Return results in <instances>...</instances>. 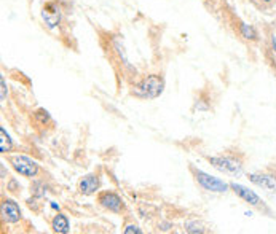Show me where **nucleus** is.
Returning a JSON list of instances; mask_svg holds the SVG:
<instances>
[{
    "instance_id": "nucleus-1",
    "label": "nucleus",
    "mask_w": 276,
    "mask_h": 234,
    "mask_svg": "<svg viewBox=\"0 0 276 234\" xmlns=\"http://www.w3.org/2000/svg\"><path fill=\"white\" fill-rule=\"evenodd\" d=\"M165 89V81L158 75H149L147 78L140 80L138 85H134L131 94L139 99H156L161 96Z\"/></svg>"
},
{
    "instance_id": "nucleus-2",
    "label": "nucleus",
    "mask_w": 276,
    "mask_h": 234,
    "mask_svg": "<svg viewBox=\"0 0 276 234\" xmlns=\"http://www.w3.org/2000/svg\"><path fill=\"white\" fill-rule=\"evenodd\" d=\"M190 171H191V174H193L195 180L198 182V185L203 189H206V191H211V193H225L230 188V185H228L227 182H224V180H221V178L206 174V172H203L200 169L190 167Z\"/></svg>"
},
{
    "instance_id": "nucleus-3",
    "label": "nucleus",
    "mask_w": 276,
    "mask_h": 234,
    "mask_svg": "<svg viewBox=\"0 0 276 234\" xmlns=\"http://www.w3.org/2000/svg\"><path fill=\"white\" fill-rule=\"evenodd\" d=\"M207 161L216 167L217 171L224 172V174L230 175H240L243 172V163L236 158V156H228V155H217V156H209Z\"/></svg>"
},
{
    "instance_id": "nucleus-4",
    "label": "nucleus",
    "mask_w": 276,
    "mask_h": 234,
    "mask_svg": "<svg viewBox=\"0 0 276 234\" xmlns=\"http://www.w3.org/2000/svg\"><path fill=\"white\" fill-rule=\"evenodd\" d=\"M10 164L13 166V169L18 172L22 177H35L38 172V166L34 159H31L29 156L24 155H11L10 158Z\"/></svg>"
},
{
    "instance_id": "nucleus-5",
    "label": "nucleus",
    "mask_w": 276,
    "mask_h": 234,
    "mask_svg": "<svg viewBox=\"0 0 276 234\" xmlns=\"http://www.w3.org/2000/svg\"><path fill=\"white\" fill-rule=\"evenodd\" d=\"M230 188L233 189V193L236 194V196L243 199L244 203H247L251 205V207H254V209L260 210V212H268V214H270V210L265 207L263 201L259 198V194L256 191H252V189H249L244 185H240V183H230Z\"/></svg>"
},
{
    "instance_id": "nucleus-6",
    "label": "nucleus",
    "mask_w": 276,
    "mask_h": 234,
    "mask_svg": "<svg viewBox=\"0 0 276 234\" xmlns=\"http://www.w3.org/2000/svg\"><path fill=\"white\" fill-rule=\"evenodd\" d=\"M98 201L104 209L110 210V212H115V214H120V212L123 210V207H125L121 198L118 196V194L112 193V191H103L98 196Z\"/></svg>"
},
{
    "instance_id": "nucleus-7",
    "label": "nucleus",
    "mask_w": 276,
    "mask_h": 234,
    "mask_svg": "<svg viewBox=\"0 0 276 234\" xmlns=\"http://www.w3.org/2000/svg\"><path fill=\"white\" fill-rule=\"evenodd\" d=\"M249 182L254 185L260 187L267 191H276V175L275 174H267V172H254V174L247 175Z\"/></svg>"
},
{
    "instance_id": "nucleus-8",
    "label": "nucleus",
    "mask_w": 276,
    "mask_h": 234,
    "mask_svg": "<svg viewBox=\"0 0 276 234\" xmlns=\"http://www.w3.org/2000/svg\"><path fill=\"white\" fill-rule=\"evenodd\" d=\"M2 218L7 223H16L21 218V209L13 199L2 201Z\"/></svg>"
},
{
    "instance_id": "nucleus-9",
    "label": "nucleus",
    "mask_w": 276,
    "mask_h": 234,
    "mask_svg": "<svg viewBox=\"0 0 276 234\" xmlns=\"http://www.w3.org/2000/svg\"><path fill=\"white\" fill-rule=\"evenodd\" d=\"M78 191L85 196H89V194H94L99 188V177L96 174H88L85 177H82L78 180Z\"/></svg>"
},
{
    "instance_id": "nucleus-10",
    "label": "nucleus",
    "mask_w": 276,
    "mask_h": 234,
    "mask_svg": "<svg viewBox=\"0 0 276 234\" xmlns=\"http://www.w3.org/2000/svg\"><path fill=\"white\" fill-rule=\"evenodd\" d=\"M52 228H53L54 233H59V234L69 233L70 225H69V218H67V215H64V214L56 215L53 218V221H52Z\"/></svg>"
},
{
    "instance_id": "nucleus-11",
    "label": "nucleus",
    "mask_w": 276,
    "mask_h": 234,
    "mask_svg": "<svg viewBox=\"0 0 276 234\" xmlns=\"http://www.w3.org/2000/svg\"><path fill=\"white\" fill-rule=\"evenodd\" d=\"M241 35L247 40H257V31L249 24H243L241 26Z\"/></svg>"
},
{
    "instance_id": "nucleus-12",
    "label": "nucleus",
    "mask_w": 276,
    "mask_h": 234,
    "mask_svg": "<svg viewBox=\"0 0 276 234\" xmlns=\"http://www.w3.org/2000/svg\"><path fill=\"white\" fill-rule=\"evenodd\" d=\"M0 136H2V143H0V150H2V153H7L11 150V139L10 136L7 134V131L3 129H0Z\"/></svg>"
},
{
    "instance_id": "nucleus-13",
    "label": "nucleus",
    "mask_w": 276,
    "mask_h": 234,
    "mask_svg": "<svg viewBox=\"0 0 276 234\" xmlns=\"http://www.w3.org/2000/svg\"><path fill=\"white\" fill-rule=\"evenodd\" d=\"M184 228H185V231H189V233H206V230H203L200 223H196V221L185 223Z\"/></svg>"
},
{
    "instance_id": "nucleus-14",
    "label": "nucleus",
    "mask_w": 276,
    "mask_h": 234,
    "mask_svg": "<svg viewBox=\"0 0 276 234\" xmlns=\"http://www.w3.org/2000/svg\"><path fill=\"white\" fill-rule=\"evenodd\" d=\"M123 233H125V234H133V233L134 234H140V233H142V230H140L138 225H128L125 230H123Z\"/></svg>"
},
{
    "instance_id": "nucleus-15",
    "label": "nucleus",
    "mask_w": 276,
    "mask_h": 234,
    "mask_svg": "<svg viewBox=\"0 0 276 234\" xmlns=\"http://www.w3.org/2000/svg\"><path fill=\"white\" fill-rule=\"evenodd\" d=\"M5 94H7V86H5V80L2 78V96H0L2 100H5Z\"/></svg>"
},
{
    "instance_id": "nucleus-16",
    "label": "nucleus",
    "mask_w": 276,
    "mask_h": 234,
    "mask_svg": "<svg viewBox=\"0 0 276 234\" xmlns=\"http://www.w3.org/2000/svg\"><path fill=\"white\" fill-rule=\"evenodd\" d=\"M272 45H273V49H275V53H276V37H273V40H272Z\"/></svg>"
}]
</instances>
